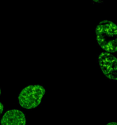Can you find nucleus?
<instances>
[{"instance_id":"obj_3","label":"nucleus","mask_w":117,"mask_h":125,"mask_svg":"<svg viewBox=\"0 0 117 125\" xmlns=\"http://www.w3.org/2000/svg\"><path fill=\"white\" fill-rule=\"evenodd\" d=\"M98 62L102 73L110 80L117 81V58L110 52H101Z\"/></svg>"},{"instance_id":"obj_7","label":"nucleus","mask_w":117,"mask_h":125,"mask_svg":"<svg viewBox=\"0 0 117 125\" xmlns=\"http://www.w3.org/2000/svg\"><path fill=\"white\" fill-rule=\"evenodd\" d=\"M93 1H94V2H98L99 1H100V0H93Z\"/></svg>"},{"instance_id":"obj_4","label":"nucleus","mask_w":117,"mask_h":125,"mask_svg":"<svg viewBox=\"0 0 117 125\" xmlns=\"http://www.w3.org/2000/svg\"><path fill=\"white\" fill-rule=\"evenodd\" d=\"M25 114L18 109L7 111L4 114L1 120V125H26Z\"/></svg>"},{"instance_id":"obj_1","label":"nucleus","mask_w":117,"mask_h":125,"mask_svg":"<svg viewBox=\"0 0 117 125\" xmlns=\"http://www.w3.org/2000/svg\"><path fill=\"white\" fill-rule=\"evenodd\" d=\"M95 33L98 44L104 51L117 52V26L113 22L101 21L96 26Z\"/></svg>"},{"instance_id":"obj_6","label":"nucleus","mask_w":117,"mask_h":125,"mask_svg":"<svg viewBox=\"0 0 117 125\" xmlns=\"http://www.w3.org/2000/svg\"><path fill=\"white\" fill-rule=\"evenodd\" d=\"M106 125H117V123L116 122H110Z\"/></svg>"},{"instance_id":"obj_2","label":"nucleus","mask_w":117,"mask_h":125,"mask_svg":"<svg viewBox=\"0 0 117 125\" xmlns=\"http://www.w3.org/2000/svg\"><path fill=\"white\" fill-rule=\"evenodd\" d=\"M45 89L41 85H30L24 87L18 97L19 104L26 109L36 108L41 103Z\"/></svg>"},{"instance_id":"obj_5","label":"nucleus","mask_w":117,"mask_h":125,"mask_svg":"<svg viewBox=\"0 0 117 125\" xmlns=\"http://www.w3.org/2000/svg\"><path fill=\"white\" fill-rule=\"evenodd\" d=\"M0 107H1V112H0V113L2 114V112H3V108H4L3 104H2V103H0Z\"/></svg>"}]
</instances>
